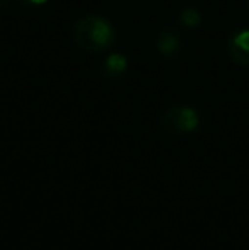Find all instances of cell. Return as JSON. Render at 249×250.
<instances>
[{
	"label": "cell",
	"instance_id": "cell-1",
	"mask_svg": "<svg viewBox=\"0 0 249 250\" xmlns=\"http://www.w3.org/2000/svg\"><path fill=\"white\" fill-rule=\"evenodd\" d=\"M72 40L77 48L86 53H106L116 44L118 33L108 17L87 14L73 22Z\"/></svg>",
	"mask_w": 249,
	"mask_h": 250
},
{
	"label": "cell",
	"instance_id": "cell-2",
	"mask_svg": "<svg viewBox=\"0 0 249 250\" xmlns=\"http://www.w3.org/2000/svg\"><path fill=\"white\" fill-rule=\"evenodd\" d=\"M159 125L164 133L171 136H183L196 131L200 126V114L188 104H178L160 114Z\"/></svg>",
	"mask_w": 249,
	"mask_h": 250
},
{
	"label": "cell",
	"instance_id": "cell-3",
	"mask_svg": "<svg viewBox=\"0 0 249 250\" xmlns=\"http://www.w3.org/2000/svg\"><path fill=\"white\" fill-rule=\"evenodd\" d=\"M227 55L236 65L249 68V27L237 29L227 40Z\"/></svg>",
	"mask_w": 249,
	"mask_h": 250
},
{
	"label": "cell",
	"instance_id": "cell-4",
	"mask_svg": "<svg viewBox=\"0 0 249 250\" xmlns=\"http://www.w3.org/2000/svg\"><path fill=\"white\" fill-rule=\"evenodd\" d=\"M183 48L181 36L171 27H164L156 38V50L164 58H176Z\"/></svg>",
	"mask_w": 249,
	"mask_h": 250
},
{
	"label": "cell",
	"instance_id": "cell-5",
	"mask_svg": "<svg viewBox=\"0 0 249 250\" xmlns=\"http://www.w3.org/2000/svg\"><path fill=\"white\" fill-rule=\"evenodd\" d=\"M130 68V62L123 53H110L101 63V73L104 79L116 80L121 79Z\"/></svg>",
	"mask_w": 249,
	"mask_h": 250
},
{
	"label": "cell",
	"instance_id": "cell-6",
	"mask_svg": "<svg viewBox=\"0 0 249 250\" xmlns=\"http://www.w3.org/2000/svg\"><path fill=\"white\" fill-rule=\"evenodd\" d=\"M178 22L180 26H183L184 29H198L203 22V16L198 9L195 7H184L181 9V12L178 14Z\"/></svg>",
	"mask_w": 249,
	"mask_h": 250
},
{
	"label": "cell",
	"instance_id": "cell-7",
	"mask_svg": "<svg viewBox=\"0 0 249 250\" xmlns=\"http://www.w3.org/2000/svg\"><path fill=\"white\" fill-rule=\"evenodd\" d=\"M16 2L23 7H27V9H38V7L46 5L50 0H16Z\"/></svg>",
	"mask_w": 249,
	"mask_h": 250
},
{
	"label": "cell",
	"instance_id": "cell-8",
	"mask_svg": "<svg viewBox=\"0 0 249 250\" xmlns=\"http://www.w3.org/2000/svg\"><path fill=\"white\" fill-rule=\"evenodd\" d=\"M248 7H249V0H248Z\"/></svg>",
	"mask_w": 249,
	"mask_h": 250
}]
</instances>
